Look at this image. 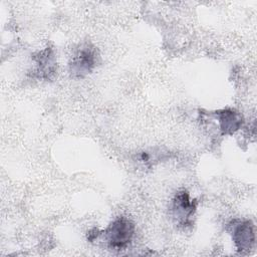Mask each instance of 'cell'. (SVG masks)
<instances>
[{"label": "cell", "mask_w": 257, "mask_h": 257, "mask_svg": "<svg viewBox=\"0 0 257 257\" xmlns=\"http://www.w3.org/2000/svg\"><path fill=\"white\" fill-rule=\"evenodd\" d=\"M222 135H233L243 124L242 114L233 108H224L215 112Z\"/></svg>", "instance_id": "6"}, {"label": "cell", "mask_w": 257, "mask_h": 257, "mask_svg": "<svg viewBox=\"0 0 257 257\" xmlns=\"http://www.w3.org/2000/svg\"><path fill=\"white\" fill-rule=\"evenodd\" d=\"M232 240L240 253H247L255 245V227L250 220H234L230 225Z\"/></svg>", "instance_id": "3"}, {"label": "cell", "mask_w": 257, "mask_h": 257, "mask_svg": "<svg viewBox=\"0 0 257 257\" xmlns=\"http://www.w3.org/2000/svg\"><path fill=\"white\" fill-rule=\"evenodd\" d=\"M196 209V200H193L186 190L179 191L175 195L172 202V213L180 225H190L191 217L195 214Z\"/></svg>", "instance_id": "4"}, {"label": "cell", "mask_w": 257, "mask_h": 257, "mask_svg": "<svg viewBox=\"0 0 257 257\" xmlns=\"http://www.w3.org/2000/svg\"><path fill=\"white\" fill-rule=\"evenodd\" d=\"M98 58V51L93 44L89 42L80 44L73 51L68 64L71 76L75 78H83L90 74L96 67Z\"/></svg>", "instance_id": "2"}, {"label": "cell", "mask_w": 257, "mask_h": 257, "mask_svg": "<svg viewBox=\"0 0 257 257\" xmlns=\"http://www.w3.org/2000/svg\"><path fill=\"white\" fill-rule=\"evenodd\" d=\"M35 66L33 74L39 79L50 80L56 73L57 62L54 50L51 47H45L35 53L32 57Z\"/></svg>", "instance_id": "5"}, {"label": "cell", "mask_w": 257, "mask_h": 257, "mask_svg": "<svg viewBox=\"0 0 257 257\" xmlns=\"http://www.w3.org/2000/svg\"><path fill=\"white\" fill-rule=\"evenodd\" d=\"M136 227L127 217L119 216L109 223L106 229L101 232L107 246L112 250H124L131 244L135 235Z\"/></svg>", "instance_id": "1"}]
</instances>
